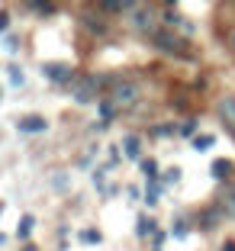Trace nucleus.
<instances>
[{
    "instance_id": "obj_1",
    "label": "nucleus",
    "mask_w": 235,
    "mask_h": 251,
    "mask_svg": "<svg viewBox=\"0 0 235 251\" xmlns=\"http://www.w3.org/2000/svg\"><path fill=\"white\" fill-rule=\"evenodd\" d=\"M152 42L161 49V52L168 55H187V39L184 36H177V32H168V29H158L152 36Z\"/></svg>"
},
{
    "instance_id": "obj_2",
    "label": "nucleus",
    "mask_w": 235,
    "mask_h": 251,
    "mask_svg": "<svg viewBox=\"0 0 235 251\" xmlns=\"http://www.w3.org/2000/svg\"><path fill=\"white\" fill-rule=\"evenodd\" d=\"M129 16H132V26L139 32H148V36H155V32H158V20H155V13L148 7H135Z\"/></svg>"
},
{
    "instance_id": "obj_3",
    "label": "nucleus",
    "mask_w": 235,
    "mask_h": 251,
    "mask_svg": "<svg viewBox=\"0 0 235 251\" xmlns=\"http://www.w3.org/2000/svg\"><path fill=\"white\" fill-rule=\"evenodd\" d=\"M135 100H139L135 84H119V87H113V103L116 106H132Z\"/></svg>"
},
{
    "instance_id": "obj_4",
    "label": "nucleus",
    "mask_w": 235,
    "mask_h": 251,
    "mask_svg": "<svg viewBox=\"0 0 235 251\" xmlns=\"http://www.w3.org/2000/svg\"><path fill=\"white\" fill-rule=\"evenodd\" d=\"M16 129L26 135H36V132H45L49 123H45V116H20L16 119Z\"/></svg>"
},
{
    "instance_id": "obj_5",
    "label": "nucleus",
    "mask_w": 235,
    "mask_h": 251,
    "mask_svg": "<svg viewBox=\"0 0 235 251\" xmlns=\"http://www.w3.org/2000/svg\"><path fill=\"white\" fill-rule=\"evenodd\" d=\"M219 119L229 132L235 135V97H222L219 100Z\"/></svg>"
},
{
    "instance_id": "obj_6",
    "label": "nucleus",
    "mask_w": 235,
    "mask_h": 251,
    "mask_svg": "<svg viewBox=\"0 0 235 251\" xmlns=\"http://www.w3.org/2000/svg\"><path fill=\"white\" fill-rule=\"evenodd\" d=\"M97 7L106 10V13H132L139 3L135 0H97Z\"/></svg>"
},
{
    "instance_id": "obj_7",
    "label": "nucleus",
    "mask_w": 235,
    "mask_h": 251,
    "mask_svg": "<svg viewBox=\"0 0 235 251\" xmlns=\"http://www.w3.org/2000/svg\"><path fill=\"white\" fill-rule=\"evenodd\" d=\"M94 97H97V81L94 77H87V81H81L78 87H74V100H78V103H90Z\"/></svg>"
},
{
    "instance_id": "obj_8",
    "label": "nucleus",
    "mask_w": 235,
    "mask_h": 251,
    "mask_svg": "<svg viewBox=\"0 0 235 251\" xmlns=\"http://www.w3.org/2000/svg\"><path fill=\"white\" fill-rule=\"evenodd\" d=\"M42 71H45V77H52V81H71V68H65V65H45Z\"/></svg>"
},
{
    "instance_id": "obj_9",
    "label": "nucleus",
    "mask_w": 235,
    "mask_h": 251,
    "mask_svg": "<svg viewBox=\"0 0 235 251\" xmlns=\"http://www.w3.org/2000/svg\"><path fill=\"white\" fill-rule=\"evenodd\" d=\"M209 171H213V177H229V174H232V161H229V158H216L213 164H209Z\"/></svg>"
},
{
    "instance_id": "obj_10",
    "label": "nucleus",
    "mask_w": 235,
    "mask_h": 251,
    "mask_svg": "<svg viewBox=\"0 0 235 251\" xmlns=\"http://www.w3.org/2000/svg\"><path fill=\"white\" fill-rule=\"evenodd\" d=\"M116 110H119V106L113 103V100H103V103H100V119H103V123H110V119L116 116Z\"/></svg>"
},
{
    "instance_id": "obj_11",
    "label": "nucleus",
    "mask_w": 235,
    "mask_h": 251,
    "mask_svg": "<svg viewBox=\"0 0 235 251\" xmlns=\"http://www.w3.org/2000/svg\"><path fill=\"white\" fill-rule=\"evenodd\" d=\"M222 206H226L229 216H235V187H226V193H222Z\"/></svg>"
},
{
    "instance_id": "obj_12",
    "label": "nucleus",
    "mask_w": 235,
    "mask_h": 251,
    "mask_svg": "<svg viewBox=\"0 0 235 251\" xmlns=\"http://www.w3.org/2000/svg\"><path fill=\"white\" fill-rule=\"evenodd\" d=\"M123 148H126V155H129V158H139V139H135V135H129V139H126L123 142Z\"/></svg>"
},
{
    "instance_id": "obj_13",
    "label": "nucleus",
    "mask_w": 235,
    "mask_h": 251,
    "mask_svg": "<svg viewBox=\"0 0 235 251\" xmlns=\"http://www.w3.org/2000/svg\"><path fill=\"white\" fill-rule=\"evenodd\" d=\"M213 135H193V148H197V151H206V148H213Z\"/></svg>"
},
{
    "instance_id": "obj_14",
    "label": "nucleus",
    "mask_w": 235,
    "mask_h": 251,
    "mask_svg": "<svg viewBox=\"0 0 235 251\" xmlns=\"http://www.w3.org/2000/svg\"><path fill=\"white\" fill-rule=\"evenodd\" d=\"M81 242H84V245H97V242H100V232L84 229V232H81Z\"/></svg>"
},
{
    "instance_id": "obj_15",
    "label": "nucleus",
    "mask_w": 235,
    "mask_h": 251,
    "mask_svg": "<svg viewBox=\"0 0 235 251\" xmlns=\"http://www.w3.org/2000/svg\"><path fill=\"white\" fill-rule=\"evenodd\" d=\"M29 232H32V216H23V222H20V238H29Z\"/></svg>"
},
{
    "instance_id": "obj_16",
    "label": "nucleus",
    "mask_w": 235,
    "mask_h": 251,
    "mask_svg": "<svg viewBox=\"0 0 235 251\" xmlns=\"http://www.w3.org/2000/svg\"><path fill=\"white\" fill-rule=\"evenodd\" d=\"M142 174L155 177V174H158V161H152V158H148V161H142Z\"/></svg>"
},
{
    "instance_id": "obj_17",
    "label": "nucleus",
    "mask_w": 235,
    "mask_h": 251,
    "mask_svg": "<svg viewBox=\"0 0 235 251\" xmlns=\"http://www.w3.org/2000/svg\"><path fill=\"white\" fill-rule=\"evenodd\" d=\"M10 81H13L16 87H23V81H26V77H23V71H20L16 65H10Z\"/></svg>"
},
{
    "instance_id": "obj_18",
    "label": "nucleus",
    "mask_w": 235,
    "mask_h": 251,
    "mask_svg": "<svg viewBox=\"0 0 235 251\" xmlns=\"http://www.w3.org/2000/svg\"><path fill=\"white\" fill-rule=\"evenodd\" d=\"M29 7L36 10V13H49V0H29Z\"/></svg>"
},
{
    "instance_id": "obj_19",
    "label": "nucleus",
    "mask_w": 235,
    "mask_h": 251,
    "mask_svg": "<svg viewBox=\"0 0 235 251\" xmlns=\"http://www.w3.org/2000/svg\"><path fill=\"white\" fill-rule=\"evenodd\" d=\"M155 229V226H152V222H148V219H139V235H148V232H152Z\"/></svg>"
},
{
    "instance_id": "obj_20",
    "label": "nucleus",
    "mask_w": 235,
    "mask_h": 251,
    "mask_svg": "<svg viewBox=\"0 0 235 251\" xmlns=\"http://www.w3.org/2000/svg\"><path fill=\"white\" fill-rule=\"evenodd\" d=\"M7 23H10V13H7V10H0V32H7Z\"/></svg>"
},
{
    "instance_id": "obj_21",
    "label": "nucleus",
    "mask_w": 235,
    "mask_h": 251,
    "mask_svg": "<svg viewBox=\"0 0 235 251\" xmlns=\"http://www.w3.org/2000/svg\"><path fill=\"white\" fill-rule=\"evenodd\" d=\"M193 129H197V123H193V119H190V123H184V126H181V132H184V135H193Z\"/></svg>"
},
{
    "instance_id": "obj_22",
    "label": "nucleus",
    "mask_w": 235,
    "mask_h": 251,
    "mask_svg": "<svg viewBox=\"0 0 235 251\" xmlns=\"http://www.w3.org/2000/svg\"><path fill=\"white\" fill-rule=\"evenodd\" d=\"M174 132V126H158V129H155V135H171Z\"/></svg>"
},
{
    "instance_id": "obj_23",
    "label": "nucleus",
    "mask_w": 235,
    "mask_h": 251,
    "mask_svg": "<svg viewBox=\"0 0 235 251\" xmlns=\"http://www.w3.org/2000/svg\"><path fill=\"white\" fill-rule=\"evenodd\" d=\"M222 251H235V242H232V238H229V242L222 245Z\"/></svg>"
},
{
    "instance_id": "obj_24",
    "label": "nucleus",
    "mask_w": 235,
    "mask_h": 251,
    "mask_svg": "<svg viewBox=\"0 0 235 251\" xmlns=\"http://www.w3.org/2000/svg\"><path fill=\"white\" fill-rule=\"evenodd\" d=\"M23 251H39V248H36V245H23Z\"/></svg>"
},
{
    "instance_id": "obj_25",
    "label": "nucleus",
    "mask_w": 235,
    "mask_h": 251,
    "mask_svg": "<svg viewBox=\"0 0 235 251\" xmlns=\"http://www.w3.org/2000/svg\"><path fill=\"white\" fill-rule=\"evenodd\" d=\"M229 45H232V49H235V32H232V36H229Z\"/></svg>"
},
{
    "instance_id": "obj_26",
    "label": "nucleus",
    "mask_w": 235,
    "mask_h": 251,
    "mask_svg": "<svg viewBox=\"0 0 235 251\" xmlns=\"http://www.w3.org/2000/svg\"><path fill=\"white\" fill-rule=\"evenodd\" d=\"M168 3H177V0H168Z\"/></svg>"
}]
</instances>
